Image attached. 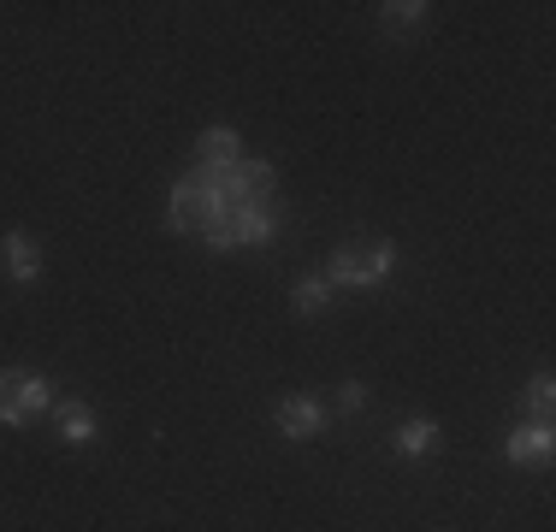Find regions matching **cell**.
<instances>
[{
  "label": "cell",
  "mask_w": 556,
  "mask_h": 532,
  "mask_svg": "<svg viewBox=\"0 0 556 532\" xmlns=\"http://www.w3.org/2000/svg\"><path fill=\"white\" fill-rule=\"evenodd\" d=\"M391 266H396V243H343L332 249V266H326V284L332 290H374V284H386L391 278Z\"/></svg>",
  "instance_id": "6da1fadb"
},
{
  "label": "cell",
  "mask_w": 556,
  "mask_h": 532,
  "mask_svg": "<svg viewBox=\"0 0 556 532\" xmlns=\"http://www.w3.org/2000/svg\"><path fill=\"white\" fill-rule=\"evenodd\" d=\"M60 403L54 379H42V372H24V367H7L0 372V426H12V432H24L36 415H48V408Z\"/></svg>",
  "instance_id": "7a4b0ae2"
},
{
  "label": "cell",
  "mask_w": 556,
  "mask_h": 532,
  "mask_svg": "<svg viewBox=\"0 0 556 532\" xmlns=\"http://www.w3.org/2000/svg\"><path fill=\"white\" fill-rule=\"evenodd\" d=\"M278 231H285V213H278L273 202H249V207H237L225 225H214V231H202V243L214 249V255H231V249L273 243Z\"/></svg>",
  "instance_id": "3957f363"
},
{
  "label": "cell",
  "mask_w": 556,
  "mask_h": 532,
  "mask_svg": "<svg viewBox=\"0 0 556 532\" xmlns=\"http://www.w3.org/2000/svg\"><path fill=\"white\" fill-rule=\"evenodd\" d=\"M326 420H332V408H326L320 396H285V403L273 408V426L290 438V444H308V438H320Z\"/></svg>",
  "instance_id": "277c9868"
},
{
  "label": "cell",
  "mask_w": 556,
  "mask_h": 532,
  "mask_svg": "<svg viewBox=\"0 0 556 532\" xmlns=\"http://www.w3.org/2000/svg\"><path fill=\"white\" fill-rule=\"evenodd\" d=\"M503 456H509L515 468L551 461V456H556V432H551V420H527V426H515V432L503 438Z\"/></svg>",
  "instance_id": "5b68a950"
},
{
  "label": "cell",
  "mask_w": 556,
  "mask_h": 532,
  "mask_svg": "<svg viewBox=\"0 0 556 532\" xmlns=\"http://www.w3.org/2000/svg\"><path fill=\"white\" fill-rule=\"evenodd\" d=\"M0 255H7V273L18 278V284H36V278H42V243H36L30 231H7L0 237Z\"/></svg>",
  "instance_id": "8992f818"
},
{
  "label": "cell",
  "mask_w": 556,
  "mask_h": 532,
  "mask_svg": "<svg viewBox=\"0 0 556 532\" xmlns=\"http://www.w3.org/2000/svg\"><path fill=\"white\" fill-rule=\"evenodd\" d=\"M54 420H60V444H72V449H89V444H96V408H89V403L60 396V403H54Z\"/></svg>",
  "instance_id": "52a82bcc"
},
{
  "label": "cell",
  "mask_w": 556,
  "mask_h": 532,
  "mask_svg": "<svg viewBox=\"0 0 556 532\" xmlns=\"http://www.w3.org/2000/svg\"><path fill=\"white\" fill-rule=\"evenodd\" d=\"M439 444H444V426H439V420H403V426L391 432V449H396L403 461H420V456H432Z\"/></svg>",
  "instance_id": "ba28073f"
},
{
  "label": "cell",
  "mask_w": 556,
  "mask_h": 532,
  "mask_svg": "<svg viewBox=\"0 0 556 532\" xmlns=\"http://www.w3.org/2000/svg\"><path fill=\"white\" fill-rule=\"evenodd\" d=\"M195 154H202V166H231V160H243V137H237V125H214L202 130Z\"/></svg>",
  "instance_id": "9c48e42d"
},
{
  "label": "cell",
  "mask_w": 556,
  "mask_h": 532,
  "mask_svg": "<svg viewBox=\"0 0 556 532\" xmlns=\"http://www.w3.org/2000/svg\"><path fill=\"white\" fill-rule=\"evenodd\" d=\"M379 24H386L391 36H415L432 24V7L427 0H396V7H379Z\"/></svg>",
  "instance_id": "30bf717a"
},
{
  "label": "cell",
  "mask_w": 556,
  "mask_h": 532,
  "mask_svg": "<svg viewBox=\"0 0 556 532\" xmlns=\"http://www.w3.org/2000/svg\"><path fill=\"white\" fill-rule=\"evenodd\" d=\"M332 302H338V290H332V284H326V278H320V273H314V278H302V284H296V290H290V308H296L302 319H314V314H326V308H332Z\"/></svg>",
  "instance_id": "8fae6325"
},
{
  "label": "cell",
  "mask_w": 556,
  "mask_h": 532,
  "mask_svg": "<svg viewBox=\"0 0 556 532\" xmlns=\"http://www.w3.org/2000/svg\"><path fill=\"white\" fill-rule=\"evenodd\" d=\"M527 408H533V420H551V408H556V379L551 372H533V384H527Z\"/></svg>",
  "instance_id": "7c38bea8"
},
{
  "label": "cell",
  "mask_w": 556,
  "mask_h": 532,
  "mask_svg": "<svg viewBox=\"0 0 556 532\" xmlns=\"http://www.w3.org/2000/svg\"><path fill=\"white\" fill-rule=\"evenodd\" d=\"M362 408H367V384L362 379L338 384V415H362Z\"/></svg>",
  "instance_id": "4fadbf2b"
}]
</instances>
